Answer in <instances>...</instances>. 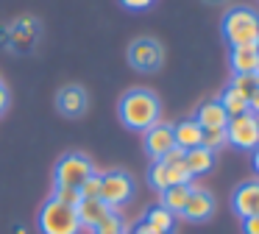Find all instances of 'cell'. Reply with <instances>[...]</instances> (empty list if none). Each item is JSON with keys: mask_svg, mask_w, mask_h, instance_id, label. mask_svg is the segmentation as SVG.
Returning <instances> with one entry per match:
<instances>
[{"mask_svg": "<svg viewBox=\"0 0 259 234\" xmlns=\"http://www.w3.org/2000/svg\"><path fill=\"white\" fill-rule=\"evenodd\" d=\"M173 139H176V148H181V150L201 148L203 128L195 123V117H187V120H181L173 126Z\"/></svg>", "mask_w": 259, "mask_h": 234, "instance_id": "9a60e30c", "label": "cell"}, {"mask_svg": "<svg viewBox=\"0 0 259 234\" xmlns=\"http://www.w3.org/2000/svg\"><path fill=\"white\" fill-rule=\"evenodd\" d=\"M229 61L234 75H245V72H259V48H231Z\"/></svg>", "mask_w": 259, "mask_h": 234, "instance_id": "d6986e66", "label": "cell"}, {"mask_svg": "<svg viewBox=\"0 0 259 234\" xmlns=\"http://www.w3.org/2000/svg\"><path fill=\"white\" fill-rule=\"evenodd\" d=\"M226 139H229L231 148L253 153L259 148V114L242 111L237 117H229V123H226Z\"/></svg>", "mask_w": 259, "mask_h": 234, "instance_id": "8992f818", "label": "cell"}, {"mask_svg": "<svg viewBox=\"0 0 259 234\" xmlns=\"http://www.w3.org/2000/svg\"><path fill=\"white\" fill-rule=\"evenodd\" d=\"M195 123L206 131V128H226V123H229V114H226V109L220 106V100H206V103L198 106V114H195Z\"/></svg>", "mask_w": 259, "mask_h": 234, "instance_id": "e0dca14e", "label": "cell"}, {"mask_svg": "<svg viewBox=\"0 0 259 234\" xmlns=\"http://www.w3.org/2000/svg\"><path fill=\"white\" fill-rule=\"evenodd\" d=\"M36 228H39V234H81L78 206H70V204H64V201L51 195L39 206Z\"/></svg>", "mask_w": 259, "mask_h": 234, "instance_id": "3957f363", "label": "cell"}, {"mask_svg": "<svg viewBox=\"0 0 259 234\" xmlns=\"http://www.w3.org/2000/svg\"><path fill=\"white\" fill-rule=\"evenodd\" d=\"M231 209L240 220L259 215V178L237 184L234 192H231Z\"/></svg>", "mask_w": 259, "mask_h": 234, "instance_id": "9c48e42d", "label": "cell"}, {"mask_svg": "<svg viewBox=\"0 0 259 234\" xmlns=\"http://www.w3.org/2000/svg\"><path fill=\"white\" fill-rule=\"evenodd\" d=\"M134 192H137V184L125 170L101 173V195H98V198H101L109 209L117 212L120 206H125L131 198H134Z\"/></svg>", "mask_w": 259, "mask_h": 234, "instance_id": "52a82bcc", "label": "cell"}, {"mask_svg": "<svg viewBox=\"0 0 259 234\" xmlns=\"http://www.w3.org/2000/svg\"><path fill=\"white\" fill-rule=\"evenodd\" d=\"M148 184H151L156 192L176 184H192V176L184 167V150L173 148L170 153H164L162 159L151 162V170H148Z\"/></svg>", "mask_w": 259, "mask_h": 234, "instance_id": "277c9868", "label": "cell"}, {"mask_svg": "<svg viewBox=\"0 0 259 234\" xmlns=\"http://www.w3.org/2000/svg\"><path fill=\"white\" fill-rule=\"evenodd\" d=\"M184 167H187V173H190L192 178H198V176H206L209 170L214 167V153L209 148H192V150H184Z\"/></svg>", "mask_w": 259, "mask_h": 234, "instance_id": "ac0fdd59", "label": "cell"}, {"mask_svg": "<svg viewBox=\"0 0 259 234\" xmlns=\"http://www.w3.org/2000/svg\"><path fill=\"white\" fill-rule=\"evenodd\" d=\"M128 64L137 72H156L164 64V48L153 36H140L128 48Z\"/></svg>", "mask_w": 259, "mask_h": 234, "instance_id": "ba28073f", "label": "cell"}, {"mask_svg": "<svg viewBox=\"0 0 259 234\" xmlns=\"http://www.w3.org/2000/svg\"><path fill=\"white\" fill-rule=\"evenodd\" d=\"M153 3H156V0H120V6H125L128 11H145V9H151Z\"/></svg>", "mask_w": 259, "mask_h": 234, "instance_id": "4316f807", "label": "cell"}, {"mask_svg": "<svg viewBox=\"0 0 259 234\" xmlns=\"http://www.w3.org/2000/svg\"><path fill=\"white\" fill-rule=\"evenodd\" d=\"M142 223H145L151 231L156 234H173L176 231V223H179V217L173 215V212H167L162 204H153L145 209V215H142Z\"/></svg>", "mask_w": 259, "mask_h": 234, "instance_id": "2e32d148", "label": "cell"}, {"mask_svg": "<svg viewBox=\"0 0 259 234\" xmlns=\"http://www.w3.org/2000/svg\"><path fill=\"white\" fill-rule=\"evenodd\" d=\"M242 234H259V215L242 220Z\"/></svg>", "mask_w": 259, "mask_h": 234, "instance_id": "83f0119b", "label": "cell"}, {"mask_svg": "<svg viewBox=\"0 0 259 234\" xmlns=\"http://www.w3.org/2000/svg\"><path fill=\"white\" fill-rule=\"evenodd\" d=\"M212 215H214V195L209 192V189L192 184V192H190V198H187V206H184V212H181V217L190 220V223H203Z\"/></svg>", "mask_w": 259, "mask_h": 234, "instance_id": "7c38bea8", "label": "cell"}, {"mask_svg": "<svg viewBox=\"0 0 259 234\" xmlns=\"http://www.w3.org/2000/svg\"><path fill=\"white\" fill-rule=\"evenodd\" d=\"M53 198L64 201V204H70V206H78L81 204V192H78V189H53Z\"/></svg>", "mask_w": 259, "mask_h": 234, "instance_id": "484cf974", "label": "cell"}, {"mask_svg": "<svg viewBox=\"0 0 259 234\" xmlns=\"http://www.w3.org/2000/svg\"><path fill=\"white\" fill-rule=\"evenodd\" d=\"M98 195H101V173L95 170L81 187V198H98Z\"/></svg>", "mask_w": 259, "mask_h": 234, "instance_id": "d4e9b609", "label": "cell"}, {"mask_svg": "<svg viewBox=\"0 0 259 234\" xmlns=\"http://www.w3.org/2000/svg\"><path fill=\"white\" fill-rule=\"evenodd\" d=\"M248 111H253V114H259V89L251 95V98H248Z\"/></svg>", "mask_w": 259, "mask_h": 234, "instance_id": "f546056e", "label": "cell"}, {"mask_svg": "<svg viewBox=\"0 0 259 234\" xmlns=\"http://www.w3.org/2000/svg\"><path fill=\"white\" fill-rule=\"evenodd\" d=\"M9 109V87L3 84V78H0V114Z\"/></svg>", "mask_w": 259, "mask_h": 234, "instance_id": "f1b7e54d", "label": "cell"}, {"mask_svg": "<svg viewBox=\"0 0 259 234\" xmlns=\"http://www.w3.org/2000/svg\"><path fill=\"white\" fill-rule=\"evenodd\" d=\"M201 145H203V148H209L212 153H218L220 148L229 145V139H226V128H206V131H203Z\"/></svg>", "mask_w": 259, "mask_h": 234, "instance_id": "603a6c76", "label": "cell"}, {"mask_svg": "<svg viewBox=\"0 0 259 234\" xmlns=\"http://www.w3.org/2000/svg\"><path fill=\"white\" fill-rule=\"evenodd\" d=\"M229 48H259V11L251 6H231L220 22Z\"/></svg>", "mask_w": 259, "mask_h": 234, "instance_id": "7a4b0ae2", "label": "cell"}, {"mask_svg": "<svg viewBox=\"0 0 259 234\" xmlns=\"http://www.w3.org/2000/svg\"><path fill=\"white\" fill-rule=\"evenodd\" d=\"M36 39H39V22L31 20V17H23V20H17V22L9 25L6 48L20 50V53H28V50L36 48Z\"/></svg>", "mask_w": 259, "mask_h": 234, "instance_id": "30bf717a", "label": "cell"}, {"mask_svg": "<svg viewBox=\"0 0 259 234\" xmlns=\"http://www.w3.org/2000/svg\"><path fill=\"white\" fill-rule=\"evenodd\" d=\"M206 3H226V0H206Z\"/></svg>", "mask_w": 259, "mask_h": 234, "instance_id": "d6a6232c", "label": "cell"}, {"mask_svg": "<svg viewBox=\"0 0 259 234\" xmlns=\"http://www.w3.org/2000/svg\"><path fill=\"white\" fill-rule=\"evenodd\" d=\"M95 173L90 156L84 153H64L56 162V170H53V189H78L84 187V181Z\"/></svg>", "mask_w": 259, "mask_h": 234, "instance_id": "5b68a950", "label": "cell"}, {"mask_svg": "<svg viewBox=\"0 0 259 234\" xmlns=\"http://www.w3.org/2000/svg\"><path fill=\"white\" fill-rule=\"evenodd\" d=\"M128 234H156V231H151V228H148L145 223H137L134 228H128Z\"/></svg>", "mask_w": 259, "mask_h": 234, "instance_id": "4dcf8cb0", "label": "cell"}, {"mask_svg": "<svg viewBox=\"0 0 259 234\" xmlns=\"http://www.w3.org/2000/svg\"><path fill=\"white\" fill-rule=\"evenodd\" d=\"M256 75H259V72H256Z\"/></svg>", "mask_w": 259, "mask_h": 234, "instance_id": "836d02e7", "label": "cell"}, {"mask_svg": "<svg viewBox=\"0 0 259 234\" xmlns=\"http://www.w3.org/2000/svg\"><path fill=\"white\" fill-rule=\"evenodd\" d=\"M190 192H192V184H176V187H167V189L159 192V204H162L167 212H173L176 217H181Z\"/></svg>", "mask_w": 259, "mask_h": 234, "instance_id": "ffe728a7", "label": "cell"}, {"mask_svg": "<svg viewBox=\"0 0 259 234\" xmlns=\"http://www.w3.org/2000/svg\"><path fill=\"white\" fill-rule=\"evenodd\" d=\"M229 87H234L237 92H242L245 98H251V95L259 89V75H256V72H245V75H234V78H231V84H229Z\"/></svg>", "mask_w": 259, "mask_h": 234, "instance_id": "7402d4cb", "label": "cell"}, {"mask_svg": "<svg viewBox=\"0 0 259 234\" xmlns=\"http://www.w3.org/2000/svg\"><path fill=\"white\" fill-rule=\"evenodd\" d=\"M218 100H220V106L226 109L229 117H237V114H242V111H248V98L242 92H237L234 87H226Z\"/></svg>", "mask_w": 259, "mask_h": 234, "instance_id": "44dd1931", "label": "cell"}, {"mask_svg": "<svg viewBox=\"0 0 259 234\" xmlns=\"http://www.w3.org/2000/svg\"><path fill=\"white\" fill-rule=\"evenodd\" d=\"M92 234H128V226H125V220L114 212V215L109 217V220H103Z\"/></svg>", "mask_w": 259, "mask_h": 234, "instance_id": "cb8c5ba5", "label": "cell"}, {"mask_svg": "<svg viewBox=\"0 0 259 234\" xmlns=\"http://www.w3.org/2000/svg\"><path fill=\"white\" fill-rule=\"evenodd\" d=\"M56 106L64 117H84L87 106H90V95H87V89L78 87V84H67V87L59 89Z\"/></svg>", "mask_w": 259, "mask_h": 234, "instance_id": "4fadbf2b", "label": "cell"}, {"mask_svg": "<svg viewBox=\"0 0 259 234\" xmlns=\"http://www.w3.org/2000/svg\"><path fill=\"white\" fill-rule=\"evenodd\" d=\"M112 215H114V209H109L101 198H81V204H78L81 228H90V231H95V228L101 226L103 220H109Z\"/></svg>", "mask_w": 259, "mask_h": 234, "instance_id": "5bb4252c", "label": "cell"}, {"mask_svg": "<svg viewBox=\"0 0 259 234\" xmlns=\"http://www.w3.org/2000/svg\"><path fill=\"white\" fill-rule=\"evenodd\" d=\"M145 153L151 156V162L162 159L164 153H170V150L176 148V139H173V126L170 123H162L159 120L156 126H151L145 131Z\"/></svg>", "mask_w": 259, "mask_h": 234, "instance_id": "8fae6325", "label": "cell"}, {"mask_svg": "<svg viewBox=\"0 0 259 234\" xmlns=\"http://www.w3.org/2000/svg\"><path fill=\"white\" fill-rule=\"evenodd\" d=\"M117 111H120V123L125 128L145 134L151 126H156L162 120V100L151 89H128L120 98Z\"/></svg>", "mask_w": 259, "mask_h": 234, "instance_id": "6da1fadb", "label": "cell"}, {"mask_svg": "<svg viewBox=\"0 0 259 234\" xmlns=\"http://www.w3.org/2000/svg\"><path fill=\"white\" fill-rule=\"evenodd\" d=\"M251 165H253V170H256V176H259V148L251 153Z\"/></svg>", "mask_w": 259, "mask_h": 234, "instance_id": "1f68e13d", "label": "cell"}]
</instances>
